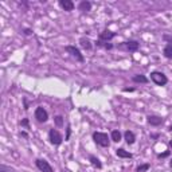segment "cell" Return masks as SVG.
Wrapping results in <instances>:
<instances>
[{"label": "cell", "mask_w": 172, "mask_h": 172, "mask_svg": "<svg viewBox=\"0 0 172 172\" xmlns=\"http://www.w3.org/2000/svg\"><path fill=\"white\" fill-rule=\"evenodd\" d=\"M79 43H81V46H82L85 50H92V42H90L89 38H81Z\"/></svg>", "instance_id": "11"}, {"label": "cell", "mask_w": 172, "mask_h": 172, "mask_svg": "<svg viewBox=\"0 0 172 172\" xmlns=\"http://www.w3.org/2000/svg\"><path fill=\"white\" fill-rule=\"evenodd\" d=\"M55 124H57L58 126H62V125H63V120H62V117H60V116H57V117H55Z\"/></svg>", "instance_id": "21"}, {"label": "cell", "mask_w": 172, "mask_h": 172, "mask_svg": "<svg viewBox=\"0 0 172 172\" xmlns=\"http://www.w3.org/2000/svg\"><path fill=\"white\" fill-rule=\"evenodd\" d=\"M49 139L50 141H51V144H54V145H59L60 143H62V136H60V133L58 132L57 129H51L49 132Z\"/></svg>", "instance_id": "3"}, {"label": "cell", "mask_w": 172, "mask_h": 172, "mask_svg": "<svg viewBox=\"0 0 172 172\" xmlns=\"http://www.w3.org/2000/svg\"><path fill=\"white\" fill-rule=\"evenodd\" d=\"M0 172H15L12 167H8L5 164H0Z\"/></svg>", "instance_id": "18"}, {"label": "cell", "mask_w": 172, "mask_h": 172, "mask_svg": "<svg viewBox=\"0 0 172 172\" xmlns=\"http://www.w3.org/2000/svg\"><path fill=\"white\" fill-rule=\"evenodd\" d=\"M93 139L101 147H109V136L102 132H96L93 134Z\"/></svg>", "instance_id": "1"}, {"label": "cell", "mask_w": 172, "mask_h": 172, "mask_svg": "<svg viewBox=\"0 0 172 172\" xmlns=\"http://www.w3.org/2000/svg\"><path fill=\"white\" fill-rule=\"evenodd\" d=\"M114 36H116V34L112 32V31H109V30H105L104 32L100 34V39L101 40H110V39H113Z\"/></svg>", "instance_id": "9"}, {"label": "cell", "mask_w": 172, "mask_h": 172, "mask_svg": "<svg viewBox=\"0 0 172 172\" xmlns=\"http://www.w3.org/2000/svg\"><path fill=\"white\" fill-rule=\"evenodd\" d=\"M90 9H92V3L90 2L83 0L79 3V11H90Z\"/></svg>", "instance_id": "12"}, {"label": "cell", "mask_w": 172, "mask_h": 172, "mask_svg": "<svg viewBox=\"0 0 172 172\" xmlns=\"http://www.w3.org/2000/svg\"><path fill=\"white\" fill-rule=\"evenodd\" d=\"M133 81L137 83H147L148 82V78L147 77H144L143 74H137V75L133 77Z\"/></svg>", "instance_id": "15"}, {"label": "cell", "mask_w": 172, "mask_h": 172, "mask_svg": "<svg viewBox=\"0 0 172 172\" xmlns=\"http://www.w3.org/2000/svg\"><path fill=\"white\" fill-rule=\"evenodd\" d=\"M151 79H152L157 86H164V85H167V82H168L167 77L164 75L163 73H160V71H153V73H151Z\"/></svg>", "instance_id": "2"}, {"label": "cell", "mask_w": 172, "mask_h": 172, "mask_svg": "<svg viewBox=\"0 0 172 172\" xmlns=\"http://www.w3.org/2000/svg\"><path fill=\"white\" fill-rule=\"evenodd\" d=\"M90 161H92V164H93V166H96L97 168H101V167H102V164L100 163V160L97 159L96 156H90Z\"/></svg>", "instance_id": "19"}, {"label": "cell", "mask_w": 172, "mask_h": 172, "mask_svg": "<svg viewBox=\"0 0 172 172\" xmlns=\"http://www.w3.org/2000/svg\"><path fill=\"white\" fill-rule=\"evenodd\" d=\"M35 119L38 120L39 123H46L47 119H49V114H47L46 109H43L42 106L36 108V110H35Z\"/></svg>", "instance_id": "4"}, {"label": "cell", "mask_w": 172, "mask_h": 172, "mask_svg": "<svg viewBox=\"0 0 172 172\" xmlns=\"http://www.w3.org/2000/svg\"><path fill=\"white\" fill-rule=\"evenodd\" d=\"M116 153H117V156H119V157H123V159H130V157H132V153H129V152H128V151H125V149H117Z\"/></svg>", "instance_id": "13"}, {"label": "cell", "mask_w": 172, "mask_h": 172, "mask_svg": "<svg viewBox=\"0 0 172 172\" xmlns=\"http://www.w3.org/2000/svg\"><path fill=\"white\" fill-rule=\"evenodd\" d=\"M36 167L39 168V171L42 172H54L53 171V167L47 163L46 160H42V159H38L36 160Z\"/></svg>", "instance_id": "5"}, {"label": "cell", "mask_w": 172, "mask_h": 172, "mask_svg": "<svg viewBox=\"0 0 172 172\" xmlns=\"http://www.w3.org/2000/svg\"><path fill=\"white\" fill-rule=\"evenodd\" d=\"M59 4L65 11H73L74 9V3L71 2V0H60Z\"/></svg>", "instance_id": "8"}, {"label": "cell", "mask_w": 172, "mask_h": 172, "mask_svg": "<svg viewBox=\"0 0 172 172\" xmlns=\"http://www.w3.org/2000/svg\"><path fill=\"white\" fill-rule=\"evenodd\" d=\"M164 57L168 59H172V45H167L164 49Z\"/></svg>", "instance_id": "16"}, {"label": "cell", "mask_w": 172, "mask_h": 172, "mask_svg": "<svg viewBox=\"0 0 172 172\" xmlns=\"http://www.w3.org/2000/svg\"><path fill=\"white\" fill-rule=\"evenodd\" d=\"M128 51H137L139 50V42H136V40H129V42H124L123 45Z\"/></svg>", "instance_id": "7"}, {"label": "cell", "mask_w": 172, "mask_h": 172, "mask_svg": "<svg viewBox=\"0 0 172 172\" xmlns=\"http://www.w3.org/2000/svg\"><path fill=\"white\" fill-rule=\"evenodd\" d=\"M124 136H125V140H126V143H128V144H133V143H134V140H136V137H134V133H133V132H130V130H126Z\"/></svg>", "instance_id": "14"}, {"label": "cell", "mask_w": 172, "mask_h": 172, "mask_svg": "<svg viewBox=\"0 0 172 172\" xmlns=\"http://www.w3.org/2000/svg\"><path fill=\"white\" fill-rule=\"evenodd\" d=\"M20 124H22L23 126H26L27 129H28V128H30V126H28V119H24V120H22V123H20Z\"/></svg>", "instance_id": "22"}, {"label": "cell", "mask_w": 172, "mask_h": 172, "mask_svg": "<svg viewBox=\"0 0 172 172\" xmlns=\"http://www.w3.org/2000/svg\"><path fill=\"white\" fill-rule=\"evenodd\" d=\"M112 140L116 141V143L121 141V133L119 132V130H113V132H112Z\"/></svg>", "instance_id": "17"}, {"label": "cell", "mask_w": 172, "mask_h": 172, "mask_svg": "<svg viewBox=\"0 0 172 172\" xmlns=\"http://www.w3.org/2000/svg\"><path fill=\"white\" fill-rule=\"evenodd\" d=\"M170 145H171V147H172V141H170Z\"/></svg>", "instance_id": "24"}, {"label": "cell", "mask_w": 172, "mask_h": 172, "mask_svg": "<svg viewBox=\"0 0 172 172\" xmlns=\"http://www.w3.org/2000/svg\"><path fill=\"white\" fill-rule=\"evenodd\" d=\"M170 130H172V126H171V128H170Z\"/></svg>", "instance_id": "25"}, {"label": "cell", "mask_w": 172, "mask_h": 172, "mask_svg": "<svg viewBox=\"0 0 172 172\" xmlns=\"http://www.w3.org/2000/svg\"><path fill=\"white\" fill-rule=\"evenodd\" d=\"M31 34V30H26V35H30Z\"/></svg>", "instance_id": "23"}, {"label": "cell", "mask_w": 172, "mask_h": 172, "mask_svg": "<svg viewBox=\"0 0 172 172\" xmlns=\"http://www.w3.org/2000/svg\"><path fill=\"white\" fill-rule=\"evenodd\" d=\"M148 123L153 126H157L163 123V119H161V117H157V116H149L148 117Z\"/></svg>", "instance_id": "10"}, {"label": "cell", "mask_w": 172, "mask_h": 172, "mask_svg": "<svg viewBox=\"0 0 172 172\" xmlns=\"http://www.w3.org/2000/svg\"><path fill=\"white\" fill-rule=\"evenodd\" d=\"M149 170V164H144V166H140V167H137V172H144V171H148Z\"/></svg>", "instance_id": "20"}, {"label": "cell", "mask_w": 172, "mask_h": 172, "mask_svg": "<svg viewBox=\"0 0 172 172\" xmlns=\"http://www.w3.org/2000/svg\"><path fill=\"white\" fill-rule=\"evenodd\" d=\"M65 50H66L67 53H70V54H71V55L74 57V58H77V59H78L79 62H83V55H82V54H81V51H79L78 49H77V47H74V46H67Z\"/></svg>", "instance_id": "6"}]
</instances>
